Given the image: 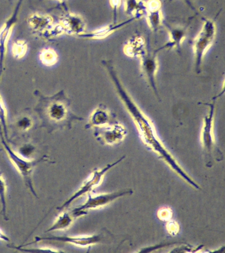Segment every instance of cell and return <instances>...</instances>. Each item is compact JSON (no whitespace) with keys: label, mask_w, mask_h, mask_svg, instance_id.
<instances>
[{"label":"cell","mask_w":225,"mask_h":253,"mask_svg":"<svg viewBox=\"0 0 225 253\" xmlns=\"http://www.w3.org/2000/svg\"><path fill=\"white\" fill-rule=\"evenodd\" d=\"M7 184L1 173H0V202L1 205V215L5 220H8L7 216L6 203Z\"/></svg>","instance_id":"24"},{"label":"cell","mask_w":225,"mask_h":253,"mask_svg":"<svg viewBox=\"0 0 225 253\" xmlns=\"http://www.w3.org/2000/svg\"><path fill=\"white\" fill-rule=\"evenodd\" d=\"M113 235L110 232L99 233V234L92 235H81V236H56L51 235L49 237H35V240L30 243L19 245V247H27L34 243L40 242L43 241H53L68 243L80 247H88L90 245L98 244V243H105L110 242L113 238Z\"/></svg>","instance_id":"5"},{"label":"cell","mask_w":225,"mask_h":253,"mask_svg":"<svg viewBox=\"0 0 225 253\" xmlns=\"http://www.w3.org/2000/svg\"><path fill=\"white\" fill-rule=\"evenodd\" d=\"M94 136L100 143L114 145L122 142L128 133L127 129L119 122L103 127L94 128Z\"/></svg>","instance_id":"12"},{"label":"cell","mask_w":225,"mask_h":253,"mask_svg":"<svg viewBox=\"0 0 225 253\" xmlns=\"http://www.w3.org/2000/svg\"><path fill=\"white\" fill-rule=\"evenodd\" d=\"M172 211L171 210L168 209H163L160 210L158 212V217L161 220L167 221L171 218Z\"/></svg>","instance_id":"29"},{"label":"cell","mask_w":225,"mask_h":253,"mask_svg":"<svg viewBox=\"0 0 225 253\" xmlns=\"http://www.w3.org/2000/svg\"><path fill=\"white\" fill-rule=\"evenodd\" d=\"M189 24H190V22L184 26L174 25L164 21L163 25L165 26L169 33V39L165 45L157 49V51H159L165 49H176L179 53H180L181 43L186 37Z\"/></svg>","instance_id":"13"},{"label":"cell","mask_w":225,"mask_h":253,"mask_svg":"<svg viewBox=\"0 0 225 253\" xmlns=\"http://www.w3.org/2000/svg\"><path fill=\"white\" fill-rule=\"evenodd\" d=\"M169 1H172L173 0H169ZM184 1L189 6V7H191L193 10H195V7H193V4L191 3L190 0H184Z\"/></svg>","instance_id":"32"},{"label":"cell","mask_w":225,"mask_h":253,"mask_svg":"<svg viewBox=\"0 0 225 253\" xmlns=\"http://www.w3.org/2000/svg\"><path fill=\"white\" fill-rule=\"evenodd\" d=\"M27 50H28V45L26 41L17 40L13 42L11 46V53L15 59L23 58L26 55Z\"/></svg>","instance_id":"23"},{"label":"cell","mask_w":225,"mask_h":253,"mask_svg":"<svg viewBox=\"0 0 225 253\" xmlns=\"http://www.w3.org/2000/svg\"><path fill=\"white\" fill-rule=\"evenodd\" d=\"M62 212L57 217L56 220L53 223L50 228L45 231V233L54 232L56 231L66 230L72 225L75 219L78 218V216L74 211H61Z\"/></svg>","instance_id":"19"},{"label":"cell","mask_w":225,"mask_h":253,"mask_svg":"<svg viewBox=\"0 0 225 253\" xmlns=\"http://www.w3.org/2000/svg\"><path fill=\"white\" fill-rule=\"evenodd\" d=\"M0 124L2 127L4 137L6 138L7 141H9L8 128H7V110L1 95H0Z\"/></svg>","instance_id":"25"},{"label":"cell","mask_w":225,"mask_h":253,"mask_svg":"<svg viewBox=\"0 0 225 253\" xmlns=\"http://www.w3.org/2000/svg\"><path fill=\"white\" fill-rule=\"evenodd\" d=\"M147 50V41L141 35L135 34L124 44V54L132 58H140Z\"/></svg>","instance_id":"18"},{"label":"cell","mask_w":225,"mask_h":253,"mask_svg":"<svg viewBox=\"0 0 225 253\" xmlns=\"http://www.w3.org/2000/svg\"><path fill=\"white\" fill-rule=\"evenodd\" d=\"M216 33L215 19L203 18V25L201 31L192 41L195 69L197 74L201 72V65L205 54L214 43Z\"/></svg>","instance_id":"3"},{"label":"cell","mask_w":225,"mask_h":253,"mask_svg":"<svg viewBox=\"0 0 225 253\" xmlns=\"http://www.w3.org/2000/svg\"><path fill=\"white\" fill-rule=\"evenodd\" d=\"M27 22L33 31L40 33L47 39L64 34L60 24H54V19L50 15L34 13L29 16Z\"/></svg>","instance_id":"9"},{"label":"cell","mask_w":225,"mask_h":253,"mask_svg":"<svg viewBox=\"0 0 225 253\" xmlns=\"http://www.w3.org/2000/svg\"><path fill=\"white\" fill-rule=\"evenodd\" d=\"M124 11L127 15L136 20L141 19L146 14L145 1L143 0H125Z\"/></svg>","instance_id":"20"},{"label":"cell","mask_w":225,"mask_h":253,"mask_svg":"<svg viewBox=\"0 0 225 253\" xmlns=\"http://www.w3.org/2000/svg\"><path fill=\"white\" fill-rule=\"evenodd\" d=\"M110 77L112 82L113 83L114 87H115L118 96L131 116L132 118L133 119L138 132H139L140 138L145 146L157 154L158 157L163 160L172 169H173L178 175L180 176L189 185L197 190H200L201 188L199 185H197L183 171L171 152L164 146L163 142L157 136L153 123L134 102L133 98H132L122 84L117 73L115 72L110 73Z\"/></svg>","instance_id":"1"},{"label":"cell","mask_w":225,"mask_h":253,"mask_svg":"<svg viewBox=\"0 0 225 253\" xmlns=\"http://www.w3.org/2000/svg\"><path fill=\"white\" fill-rule=\"evenodd\" d=\"M39 58L43 65L47 67L53 66L58 61V55L54 49L45 47L40 51Z\"/></svg>","instance_id":"21"},{"label":"cell","mask_w":225,"mask_h":253,"mask_svg":"<svg viewBox=\"0 0 225 253\" xmlns=\"http://www.w3.org/2000/svg\"><path fill=\"white\" fill-rule=\"evenodd\" d=\"M146 3V14L148 25L153 33H157L163 25L161 0H148Z\"/></svg>","instance_id":"16"},{"label":"cell","mask_w":225,"mask_h":253,"mask_svg":"<svg viewBox=\"0 0 225 253\" xmlns=\"http://www.w3.org/2000/svg\"><path fill=\"white\" fill-rule=\"evenodd\" d=\"M159 51L156 49L152 50L151 44H150L149 37L147 40V50L141 57H140V65L143 74L145 75L148 83L153 90L156 96L159 99L158 94L157 83H156V76L158 69H159V63H158L157 54Z\"/></svg>","instance_id":"8"},{"label":"cell","mask_w":225,"mask_h":253,"mask_svg":"<svg viewBox=\"0 0 225 253\" xmlns=\"http://www.w3.org/2000/svg\"><path fill=\"white\" fill-rule=\"evenodd\" d=\"M122 0H110V5L113 11V22L116 23L117 20V11L121 5Z\"/></svg>","instance_id":"28"},{"label":"cell","mask_w":225,"mask_h":253,"mask_svg":"<svg viewBox=\"0 0 225 253\" xmlns=\"http://www.w3.org/2000/svg\"><path fill=\"white\" fill-rule=\"evenodd\" d=\"M40 1H43V0H40ZM58 1H60V3L62 4L64 7H66V0H58Z\"/></svg>","instance_id":"33"},{"label":"cell","mask_w":225,"mask_h":253,"mask_svg":"<svg viewBox=\"0 0 225 253\" xmlns=\"http://www.w3.org/2000/svg\"><path fill=\"white\" fill-rule=\"evenodd\" d=\"M135 18L131 17L127 21L121 22V23H113L109 24V25L104 26L99 29L95 30V31L91 32H86V33L79 35L78 37L82 38V39H90V40H102L107 38L108 36L112 35L114 32L117 31L118 30L122 29L126 25H129L130 23L135 21Z\"/></svg>","instance_id":"17"},{"label":"cell","mask_w":225,"mask_h":253,"mask_svg":"<svg viewBox=\"0 0 225 253\" xmlns=\"http://www.w3.org/2000/svg\"><path fill=\"white\" fill-rule=\"evenodd\" d=\"M59 23L64 30V34L69 35L78 37L86 32V23L82 16L68 11L62 16Z\"/></svg>","instance_id":"15"},{"label":"cell","mask_w":225,"mask_h":253,"mask_svg":"<svg viewBox=\"0 0 225 253\" xmlns=\"http://www.w3.org/2000/svg\"><path fill=\"white\" fill-rule=\"evenodd\" d=\"M0 241H5L6 243L10 242V239L3 233V231L0 229Z\"/></svg>","instance_id":"31"},{"label":"cell","mask_w":225,"mask_h":253,"mask_svg":"<svg viewBox=\"0 0 225 253\" xmlns=\"http://www.w3.org/2000/svg\"><path fill=\"white\" fill-rule=\"evenodd\" d=\"M9 248L15 249L21 252L25 253H44V252H54V253H63L64 251L58 250L54 248H51V247H40V248H33V249H27L25 247H20L19 246H15L10 243L7 245Z\"/></svg>","instance_id":"26"},{"label":"cell","mask_w":225,"mask_h":253,"mask_svg":"<svg viewBox=\"0 0 225 253\" xmlns=\"http://www.w3.org/2000/svg\"><path fill=\"white\" fill-rule=\"evenodd\" d=\"M23 1V0H19L10 17L4 22V23L0 28V79L1 78L3 69H4L7 42H8L9 37L12 33L13 28L18 21L19 11H20Z\"/></svg>","instance_id":"11"},{"label":"cell","mask_w":225,"mask_h":253,"mask_svg":"<svg viewBox=\"0 0 225 253\" xmlns=\"http://www.w3.org/2000/svg\"><path fill=\"white\" fill-rule=\"evenodd\" d=\"M215 103H216V97L215 100L210 104H205L209 106L208 114L203 119V125L202 130H201V142L205 153H206L207 167H211L212 165V153L215 148L214 136H213V121H214V115L215 110Z\"/></svg>","instance_id":"10"},{"label":"cell","mask_w":225,"mask_h":253,"mask_svg":"<svg viewBox=\"0 0 225 253\" xmlns=\"http://www.w3.org/2000/svg\"><path fill=\"white\" fill-rule=\"evenodd\" d=\"M125 158L126 156H123L118 160H116L114 163L107 164L105 167L102 168L101 169H94V171L90 174V175L89 176L88 179L84 182V183L81 186L80 189H79L70 199H68L64 204H62L60 207H57L56 209L60 211H64L65 209L70 207V206L72 205L76 200L79 199V198L82 197V196L86 195V194H88L89 193H91L92 190L99 185L100 183H101L102 178L103 177V176H104L110 169H111L112 168L118 165V164H120L122 161H123Z\"/></svg>","instance_id":"6"},{"label":"cell","mask_w":225,"mask_h":253,"mask_svg":"<svg viewBox=\"0 0 225 253\" xmlns=\"http://www.w3.org/2000/svg\"><path fill=\"white\" fill-rule=\"evenodd\" d=\"M35 149L34 146L31 145V144H26L19 148V153L21 154V156L22 157L27 158V157H29V156L33 154Z\"/></svg>","instance_id":"27"},{"label":"cell","mask_w":225,"mask_h":253,"mask_svg":"<svg viewBox=\"0 0 225 253\" xmlns=\"http://www.w3.org/2000/svg\"><path fill=\"white\" fill-rule=\"evenodd\" d=\"M117 122L116 114L105 105L100 104L90 115V120L86 125V128L103 127Z\"/></svg>","instance_id":"14"},{"label":"cell","mask_w":225,"mask_h":253,"mask_svg":"<svg viewBox=\"0 0 225 253\" xmlns=\"http://www.w3.org/2000/svg\"><path fill=\"white\" fill-rule=\"evenodd\" d=\"M133 194V190L128 189L113 192V193L100 194V195H92L90 193H88V199L84 205L72 210L78 217L83 216L88 213L90 210L96 209L98 208L104 207L108 205L116 199H119L124 196L131 195Z\"/></svg>","instance_id":"7"},{"label":"cell","mask_w":225,"mask_h":253,"mask_svg":"<svg viewBox=\"0 0 225 253\" xmlns=\"http://www.w3.org/2000/svg\"><path fill=\"white\" fill-rule=\"evenodd\" d=\"M34 126V120L32 117L28 114H23L17 117L14 123V127L17 131L21 132H28Z\"/></svg>","instance_id":"22"},{"label":"cell","mask_w":225,"mask_h":253,"mask_svg":"<svg viewBox=\"0 0 225 253\" xmlns=\"http://www.w3.org/2000/svg\"><path fill=\"white\" fill-rule=\"evenodd\" d=\"M0 139H1V143L2 144L3 148L7 152L9 160L12 162L13 165L16 168L17 171L20 173L21 177L24 180L25 184L29 189H30L31 193L35 196L37 197L36 191H35L34 186H33L32 175L33 171L35 167L41 162L48 161V158L46 156L39 158V159L35 160H27L26 158L19 156L16 152L13 151L11 146L7 143L6 139L4 137L2 132L0 129Z\"/></svg>","instance_id":"4"},{"label":"cell","mask_w":225,"mask_h":253,"mask_svg":"<svg viewBox=\"0 0 225 253\" xmlns=\"http://www.w3.org/2000/svg\"><path fill=\"white\" fill-rule=\"evenodd\" d=\"M168 231H169V233H171L172 235H174V233H179V225L175 221L173 222H170L168 223Z\"/></svg>","instance_id":"30"},{"label":"cell","mask_w":225,"mask_h":253,"mask_svg":"<svg viewBox=\"0 0 225 253\" xmlns=\"http://www.w3.org/2000/svg\"><path fill=\"white\" fill-rule=\"evenodd\" d=\"M34 94L37 97L34 111L40 119L41 127L46 128L49 133L65 128H71L75 121L84 120L72 112L71 101L64 90L52 96H45L36 90Z\"/></svg>","instance_id":"2"}]
</instances>
